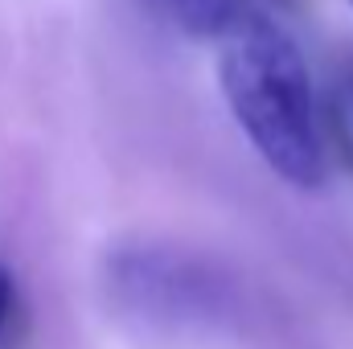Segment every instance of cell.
<instances>
[{
  "mask_svg": "<svg viewBox=\"0 0 353 349\" xmlns=\"http://www.w3.org/2000/svg\"><path fill=\"white\" fill-rule=\"evenodd\" d=\"M222 94L267 169L296 189L325 181V140L316 123L312 74L300 46L263 12L222 41Z\"/></svg>",
  "mask_w": 353,
  "mask_h": 349,
  "instance_id": "cell-1",
  "label": "cell"
},
{
  "mask_svg": "<svg viewBox=\"0 0 353 349\" xmlns=\"http://www.w3.org/2000/svg\"><path fill=\"white\" fill-rule=\"evenodd\" d=\"M115 304L148 325L201 329L234 312V279L201 255L176 247H123L107 259Z\"/></svg>",
  "mask_w": 353,
  "mask_h": 349,
  "instance_id": "cell-2",
  "label": "cell"
},
{
  "mask_svg": "<svg viewBox=\"0 0 353 349\" xmlns=\"http://www.w3.org/2000/svg\"><path fill=\"white\" fill-rule=\"evenodd\" d=\"M144 4L165 25L205 41H226L259 12L251 0H144Z\"/></svg>",
  "mask_w": 353,
  "mask_h": 349,
  "instance_id": "cell-3",
  "label": "cell"
},
{
  "mask_svg": "<svg viewBox=\"0 0 353 349\" xmlns=\"http://www.w3.org/2000/svg\"><path fill=\"white\" fill-rule=\"evenodd\" d=\"M12 308H17V279L8 271V263L0 259V341L8 333V321H12Z\"/></svg>",
  "mask_w": 353,
  "mask_h": 349,
  "instance_id": "cell-4",
  "label": "cell"
},
{
  "mask_svg": "<svg viewBox=\"0 0 353 349\" xmlns=\"http://www.w3.org/2000/svg\"><path fill=\"white\" fill-rule=\"evenodd\" d=\"M350 4H353V0H350Z\"/></svg>",
  "mask_w": 353,
  "mask_h": 349,
  "instance_id": "cell-5",
  "label": "cell"
}]
</instances>
